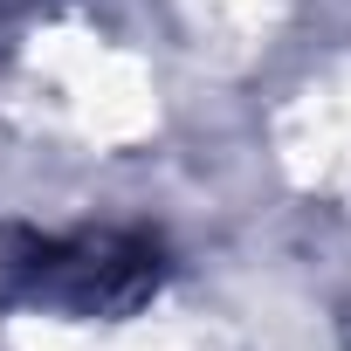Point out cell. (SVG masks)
Returning <instances> with one entry per match:
<instances>
[{
  "mask_svg": "<svg viewBox=\"0 0 351 351\" xmlns=\"http://www.w3.org/2000/svg\"><path fill=\"white\" fill-rule=\"evenodd\" d=\"M21 296H49L69 310H117L158 282V248L145 234H69V241H28L21 262H8Z\"/></svg>",
  "mask_w": 351,
  "mask_h": 351,
  "instance_id": "6da1fadb",
  "label": "cell"
}]
</instances>
